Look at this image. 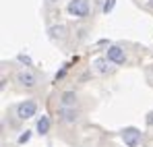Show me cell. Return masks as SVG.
<instances>
[{"label":"cell","instance_id":"6da1fadb","mask_svg":"<svg viewBox=\"0 0 153 147\" xmlns=\"http://www.w3.org/2000/svg\"><path fill=\"white\" fill-rule=\"evenodd\" d=\"M35 112H37V106H35V101H31V99L21 101V104L17 106V116H19L21 120L33 118V116H35Z\"/></svg>","mask_w":153,"mask_h":147},{"label":"cell","instance_id":"7a4b0ae2","mask_svg":"<svg viewBox=\"0 0 153 147\" xmlns=\"http://www.w3.org/2000/svg\"><path fill=\"white\" fill-rule=\"evenodd\" d=\"M68 13L75 15V17H87L89 15V2L87 0H71Z\"/></svg>","mask_w":153,"mask_h":147},{"label":"cell","instance_id":"3957f363","mask_svg":"<svg viewBox=\"0 0 153 147\" xmlns=\"http://www.w3.org/2000/svg\"><path fill=\"white\" fill-rule=\"evenodd\" d=\"M122 141H124V145H128V147H137L141 143V133H139L137 128H124V131H122Z\"/></svg>","mask_w":153,"mask_h":147},{"label":"cell","instance_id":"277c9868","mask_svg":"<svg viewBox=\"0 0 153 147\" xmlns=\"http://www.w3.org/2000/svg\"><path fill=\"white\" fill-rule=\"evenodd\" d=\"M105 58H108L110 62H114V64H122V62H124V50L118 48V46H112V48H108Z\"/></svg>","mask_w":153,"mask_h":147},{"label":"cell","instance_id":"5b68a950","mask_svg":"<svg viewBox=\"0 0 153 147\" xmlns=\"http://www.w3.org/2000/svg\"><path fill=\"white\" fill-rule=\"evenodd\" d=\"M17 81H19L21 85H25V87H33V85L37 83V77L31 73V71H21V73L17 75Z\"/></svg>","mask_w":153,"mask_h":147},{"label":"cell","instance_id":"8992f818","mask_svg":"<svg viewBox=\"0 0 153 147\" xmlns=\"http://www.w3.org/2000/svg\"><path fill=\"white\" fill-rule=\"evenodd\" d=\"M60 114H62V118H64L66 122H75V120H76V110H75V108H66V106H62V108H60Z\"/></svg>","mask_w":153,"mask_h":147},{"label":"cell","instance_id":"52a82bcc","mask_svg":"<svg viewBox=\"0 0 153 147\" xmlns=\"http://www.w3.org/2000/svg\"><path fill=\"white\" fill-rule=\"evenodd\" d=\"M93 66H95L97 73H108V71H110V60H108V58H97V60L93 62Z\"/></svg>","mask_w":153,"mask_h":147},{"label":"cell","instance_id":"ba28073f","mask_svg":"<svg viewBox=\"0 0 153 147\" xmlns=\"http://www.w3.org/2000/svg\"><path fill=\"white\" fill-rule=\"evenodd\" d=\"M48 131H50V118H48V116H42V118L37 120V133L46 135Z\"/></svg>","mask_w":153,"mask_h":147},{"label":"cell","instance_id":"9c48e42d","mask_svg":"<svg viewBox=\"0 0 153 147\" xmlns=\"http://www.w3.org/2000/svg\"><path fill=\"white\" fill-rule=\"evenodd\" d=\"M76 101V96L73 93V91H66L64 96H62V106H66V108H73Z\"/></svg>","mask_w":153,"mask_h":147},{"label":"cell","instance_id":"30bf717a","mask_svg":"<svg viewBox=\"0 0 153 147\" xmlns=\"http://www.w3.org/2000/svg\"><path fill=\"white\" fill-rule=\"evenodd\" d=\"M114 4H116V0H105V2H103V13H105V15L112 13V10H114Z\"/></svg>","mask_w":153,"mask_h":147},{"label":"cell","instance_id":"8fae6325","mask_svg":"<svg viewBox=\"0 0 153 147\" xmlns=\"http://www.w3.org/2000/svg\"><path fill=\"white\" fill-rule=\"evenodd\" d=\"M29 139H31V133H29V131H25V133H23V135L19 137V143H27Z\"/></svg>","mask_w":153,"mask_h":147},{"label":"cell","instance_id":"7c38bea8","mask_svg":"<svg viewBox=\"0 0 153 147\" xmlns=\"http://www.w3.org/2000/svg\"><path fill=\"white\" fill-rule=\"evenodd\" d=\"M147 124H149V126H153V112H149V114H147Z\"/></svg>","mask_w":153,"mask_h":147},{"label":"cell","instance_id":"4fadbf2b","mask_svg":"<svg viewBox=\"0 0 153 147\" xmlns=\"http://www.w3.org/2000/svg\"><path fill=\"white\" fill-rule=\"evenodd\" d=\"M50 2H56V0H50Z\"/></svg>","mask_w":153,"mask_h":147}]
</instances>
